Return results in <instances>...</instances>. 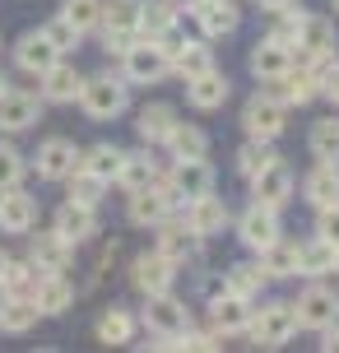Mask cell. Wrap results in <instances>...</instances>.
I'll list each match as a JSON object with an SVG mask.
<instances>
[{
    "instance_id": "1",
    "label": "cell",
    "mask_w": 339,
    "mask_h": 353,
    "mask_svg": "<svg viewBox=\"0 0 339 353\" xmlns=\"http://www.w3.org/2000/svg\"><path fill=\"white\" fill-rule=\"evenodd\" d=\"M74 103L84 107L89 121H116V117L125 112V103H130V93H125L121 79H112V74H93V79H84V88H79Z\"/></svg>"
},
{
    "instance_id": "2",
    "label": "cell",
    "mask_w": 339,
    "mask_h": 353,
    "mask_svg": "<svg viewBox=\"0 0 339 353\" xmlns=\"http://www.w3.org/2000/svg\"><path fill=\"white\" fill-rule=\"evenodd\" d=\"M163 191H167V200L172 205H191V200H200V195L214 191V168L205 159H177V168H172V176L167 181H158Z\"/></svg>"
},
{
    "instance_id": "3",
    "label": "cell",
    "mask_w": 339,
    "mask_h": 353,
    "mask_svg": "<svg viewBox=\"0 0 339 353\" xmlns=\"http://www.w3.org/2000/svg\"><path fill=\"white\" fill-rule=\"evenodd\" d=\"M293 47H298V56H302L307 70H316L321 61H330L335 56V23L321 14H302L298 19V33H293Z\"/></svg>"
},
{
    "instance_id": "4",
    "label": "cell",
    "mask_w": 339,
    "mask_h": 353,
    "mask_svg": "<svg viewBox=\"0 0 339 353\" xmlns=\"http://www.w3.org/2000/svg\"><path fill=\"white\" fill-rule=\"evenodd\" d=\"M247 330L260 349H284L288 339H293V330H298L293 302H269V307H260V316H251Z\"/></svg>"
},
{
    "instance_id": "5",
    "label": "cell",
    "mask_w": 339,
    "mask_h": 353,
    "mask_svg": "<svg viewBox=\"0 0 339 353\" xmlns=\"http://www.w3.org/2000/svg\"><path fill=\"white\" fill-rule=\"evenodd\" d=\"M121 56H125V79H130V84H158L163 74L172 70L167 52H163L154 37H140V42H130Z\"/></svg>"
},
{
    "instance_id": "6",
    "label": "cell",
    "mask_w": 339,
    "mask_h": 353,
    "mask_svg": "<svg viewBox=\"0 0 339 353\" xmlns=\"http://www.w3.org/2000/svg\"><path fill=\"white\" fill-rule=\"evenodd\" d=\"M284 117H288L284 103H274L269 93H256V98L242 107V130H247L251 140H279L284 125H288Z\"/></svg>"
},
{
    "instance_id": "7",
    "label": "cell",
    "mask_w": 339,
    "mask_h": 353,
    "mask_svg": "<svg viewBox=\"0 0 339 353\" xmlns=\"http://www.w3.org/2000/svg\"><path fill=\"white\" fill-rule=\"evenodd\" d=\"M293 316H298L302 330H325V325H335L339 321V293L325 288V283H311L302 298L293 302Z\"/></svg>"
},
{
    "instance_id": "8",
    "label": "cell",
    "mask_w": 339,
    "mask_h": 353,
    "mask_svg": "<svg viewBox=\"0 0 339 353\" xmlns=\"http://www.w3.org/2000/svg\"><path fill=\"white\" fill-rule=\"evenodd\" d=\"M144 325L158 339H177V335L191 330V312H186V302H177L172 293H154L149 307H144Z\"/></svg>"
},
{
    "instance_id": "9",
    "label": "cell",
    "mask_w": 339,
    "mask_h": 353,
    "mask_svg": "<svg viewBox=\"0 0 339 353\" xmlns=\"http://www.w3.org/2000/svg\"><path fill=\"white\" fill-rule=\"evenodd\" d=\"M251 195H256V205H265V210H284L288 200H293V168L288 163H265L260 172L251 176Z\"/></svg>"
},
{
    "instance_id": "10",
    "label": "cell",
    "mask_w": 339,
    "mask_h": 353,
    "mask_svg": "<svg viewBox=\"0 0 339 353\" xmlns=\"http://www.w3.org/2000/svg\"><path fill=\"white\" fill-rule=\"evenodd\" d=\"M265 93L269 98H274V103H284V107H302V103H311V98H316V70H293V65H288L284 74H274V79H265Z\"/></svg>"
},
{
    "instance_id": "11",
    "label": "cell",
    "mask_w": 339,
    "mask_h": 353,
    "mask_svg": "<svg viewBox=\"0 0 339 353\" xmlns=\"http://www.w3.org/2000/svg\"><path fill=\"white\" fill-rule=\"evenodd\" d=\"M74 168H79V149L65 135H52V140L37 149V176L42 181H65Z\"/></svg>"
},
{
    "instance_id": "12",
    "label": "cell",
    "mask_w": 339,
    "mask_h": 353,
    "mask_svg": "<svg viewBox=\"0 0 339 353\" xmlns=\"http://www.w3.org/2000/svg\"><path fill=\"white\" fill-rule=\"evenodd\" d=\"M167 214H172V200L163 191L158 181H149L140 191H130V223H140V228H158L167 223Z\"/></svg>"
},
{
    "instance_id": "13",
    "label": "cell",
    "mask_w": 339,
    "mask_h": 353,
    "mask_svg": "<svg viewBox=\"0 0 339 353\" xmlns=\"http://www.w3.org/2000/svg\"><path fill=\"white\" fill-rule=\"evenodd\" d=\"M237 237L242 247L251 251H265L274 237H279V210H265V205H251L242 219H237Z\"/></svg>"
},
{
    "instance_id": "14",
    "label": "cell",
    "mask_w": 339,
    "mask_h": 353,
    "mask_svg": "<svg viewBox=\"0 0 339 353\" xmlns=\"http://www.w3.org/2000/svg\"><path fill=\"white\" fill-rule=\"evenodd\" d=\"M130 279H135V288H140L144 298H154V293H172V279H177V265L167 261V256H140L135 261V270H130Z\"/></svg>"
},
{
    "instance_id": "15",
    "label": "cell",
    "mask_w": 339,
    "mask_h": 353,
    "mask_svg": "<svg viewBox=\"0 0 339 353\" xmlns=\"http://www.w3.org/2000/svg\"><path fill=\"white\" fill-rule=\"evenodd\" d=\"M37 117H42V98L37 93H14V88H5L0 93V130H28V125H37Z\"/></svg>"
},
{
    "instance_id": "16",
    "label": "cell",
    "mask_w": 339,
    "mask_h": 353,
    "mask_svg": "<svg viewBox=\"0 0 339 353\" xmlns=\"http://www.w3.org/2000/svg\"><path fill=\"white\" fill-rule=\"evenodd\" d=\"M37 219V200L19 186H5L0 191V232H28Z\"/></svg>"
},
{
    "instance_id": "17",
    "label": "cell",
    "mask_w": 339,
    "mask_h": 353,
    "mask_svg": "<svg viewBox=\"0 0 339 353\" xmlns=\"http://www.w3.org/2000/svg\"><path fill=\"white\" fill-rule=\"evenodd\" d=\"M191 10H196V23L205 28V37H228L242 23L232 0H191Z\"/></svg>"
},
{
    "instance_id": "18",
    "label": "cell",
    "mask_w": 339,
    "mask_h": 353,
    "mask_svg": "<svg viewBox=\"0 0 339 353\" xmlns=\"http://www.w3.org/2000/svg\"><path fill=\"white\" fill-rule=\"evenodd\" d=\"M247 321H251V302L228 293V288L209 302V325H214V335H237V330H247Z\"/></svg>"
},
{
    "instance_id": "19",
    "label": "cell",
    "mask_w": 339,
    "mask_h": 353,
    "mask_svg": "<svg viewBox=\"0 0 339 353\" xmlns=\"http://www.w3.org/2000/svg\"><path fill=\"white\" fill-rule=\"evenodd\" d=\"M223 223H228V205L214 191L186 205V228L196 232V237H214V232H223Z\"/></svg>"
},
{
    "instance_id": "20",
    "label": "cell",
    "mask_w": 339,
    "mask_h": 353,
    "mask_svg": "<svg viewBox=\"0 0 339 353\" xmlns=\"http://www.w3.org/2000/svg\"><path fill=\"white\" fill-rule=\"evenodd\" d=\"M70 256H74V242H65L61 232H37L33 237V251H28V261L37 265V270H47V274H61L65 265H70Z\"/></svg>"
},
{
    "instance_id": "21",
    "label": "cell",
    "mask_w": 339,
    "mask_h": 353,
    "mask_svg": "<svg viewBox=\"0 0 339 353\" xmlns=\"http://www.w3.org/2000/svg\"><path fill=\"white\" fill-rule=\"evenodd\" d=\"M288 65H293V47L279 42V37H265V42H256V47H251V74H256L260 84L274 79V74H284Z\"/></svg>"
},
{
    "instance_id": "22",
    "label": "cell",
    "mask_w": 339,
    "mask_h": 353,
    "mask_svg": "<svg viewBox=\"0 0 339 353\" xmlns=\"http://www.w3.org/2000/svg\"><path fill=\"white\" fill-rule=\"evenodd\" d=\"M14 61H19V65H23L28 74H42V70H52L56 61H61V52L52 47V37L37 28V33H23V37H19Z\"/></svg>"
},
{
    "instance_id": "23",
    "label": "cell",
    "mask_w": 339,
    "mask_h": 353,
    "mask_svg": "<svg viewBox=\"0 0 339 353\" xmlns=\"http://www.w3.org/2000/svg\"><path fill=\"white\" fill-rule=\"evenodd\" d=\"M37 79H42V98L47 103H74L79 88H84V74L74 70V65H65V61H56L52 70H42Z\"/></svg>"
},
{
    "instance_id": "24",
    "label": "cell",
    "mask_w": 339,
    "mask_h": 353,
    "mask_svg": "<svg viewBox=\"0 0 339 353\" xmlns=\"http://www.w3.org/2000/svg\"><path fill=\"white\" fill-rule=\"evenodd\" d=\"M186 98H191V107H200V112H214V107L228 103V79L218 70L191 74V79H186Z\"/></svg>"
},
{
    "instance_id": "25",
    "label": "cell",
    "mask_w": 339,
    "mask_h": 353,
    "mask_svg": "<svg viewBox=\"0 0 339 353\" xmlns=\"http://www.w3.org/2000/svg\"><path fill=\"white\" fill-rule=\"evenodd\" d=\"M98 28L103 33H116V37H135L140 33V0H103Z\"/></svg>"
},
{
    "instance_id": "26",
    "label": "cell",
    "mask_w": 339,
    "mask_h": 353,
    "mask_svg": "<svg viewBox=\"0 0 339 353\" xmlns=\"http://www.w3.org/2000/svg\"><path fill=\"white\" fill-rule=\"evenodd\" d=\"M37 316H42V312H37L33 298H23V293H5V298H0V330H5V335L33 330Z\"/></svg>"
},
{
    "instance_id": "27",
    "label": "cell",
    "mask_w": 339,
    "mask_h": 353,
    "mask_svg": "<svg viewBox=\"0 0 339 353\" xmlns=\"http://www.w3.org/2000/svg\"><path fill=\"white\" fill-rule=\"evenodd\" d=\"M302 191H307V200H311L316 210H325V205H339V163H325V159H321L311 172H307Z\"/></svg>"
},
{
    "instance_id": "28",
    "label": "cell",
    "mask_w": 339,
    "mask_h": 353,
    "mask_svg": "<svg viewBox=\"0 0 339 353\" xmlns=\"http://www.w3.org/2000/svg\"><path fill=\"white\" fill-rule=\"evenodd\" d=\"M56 232H61L65 242H89L93 232H98V219H93L89 205H74V200H65V205L56 210Z\"/></svg>"
},
{
    "instance_id": "29",
    "label": "cell",
    "mask_w": 339,
    "mask_h": 353,
    "mask_svg": "<svg viewBox=\"0 0 339 353\" xmlns=\"http://www.w3.org/2000/svg\"><path fill=\"white\" fill-rule=\"evenodd\" d=\"M196 251H200V237L186 228V223H167V228L158 232V256H167L172 265H186Z\"/></svg>"
},
{
    "instance_id": "30",
    "label": "cell",
    "mask_w": 339,
    "mask_h": 353,
    "mask_svg": "<svg viewBox=\"0 0 339 353\" xmlns=\"http://www.w3.org/2000/svg\"><path fill=\"white\" fill-rule=\"evenodd\" d=\"M33 302H37L42 316H61V312L74 302V288L61 279V274H42V283L33 288Z\"/></svg>"
},
{
    "instance_id": "31",
    "label": "cell",
    "mask_w": 339,
    "mask_h": 353,
    "mask_svg": "<svg viewBox=\"0 0 339 353\" xmlns=\"http://www.w3.org/2000/svg\"><path fill=\"white\" fill-rule=\"evenodd\" d=\"M116 181L125 191H140L149 181H158V163L149 159V149H135V154H121V168H116Z\"/></svg>"
},
{
    "instance_id": "32",
    "label": "cell",
    "mask_w": 339,
    "mask_h": 353,
    "mask_svg": "<svg viewBox=\"0 0 339 353\" xmlns=\"http://www.w3.org/2000/svg\"><path fill=\"white\" fill-rule=\"evenodd\" d=\"M260 270H265V279H293V274H298V247L284 242V237H274V242L260 251Z\"/></svg>"
},
{
    "instance_id": "33",
    "label": "cell",
    "mask_w": 339,
    "mask_h": 353,
    "mask_svg": "<svg viewBox=\"0 0 339 353\" xmlns=\"http://www.w3.org/2000/svg\"><path fill=\"white\" fill-rule=\"evenodd\" d=\"M172 125H177V112H172L167 103H154V107H144V112H140L135 130H140V140H144V144H163Z\"/></svg>"
},
{
    "instance_id": "34",
    "label": "cell",
    "mask_w": 339,
    "mask_h": 353,
    "mask_svg": "<svg viewBox=\"0 0 339 353\" xmlns=\"http://www.w3.org/2000/svg\"><path fill=\"white\" fill-rule=\"evenodd\" d=\"M335 256H339V251L330 247L325 237H316V242L298 247V274H307V279H321V274H330V270H335Z\"/></svg>"
},
{
    "instance_id": "35",
    "label": "cell",
    "mask_w": 339,
    "mask_h": 353,
    "mask_svg": "<svg viewBox=\"0 0 339 353\" xmlns=\"http://www.w3.org/2000/svg\"><path fill=\"white\" fill-rule=\"evenodd\" d=\"M167 149H172V159H205V149H209V140H205V130L200 125H172L167 130Z\"/></svg>"
},
{
    "instance_id": "36",
    "label": "cell",
    "mask_w": 339,
    "mask_h": 353,
    "mask_svg": "<svg viewBox=\"0 0 339 353\" xmlns=\"http://www.w3.org/2000/svg\"><path fill=\"white\" fill-rule=\"evenodd\" d=\"M172 70H177L181 79H191V74L214 70V52H209L205 42H181V47H177V56H172Z\"/></svg>"
},
{
    "instance_id": "37",
    "label": "cell",
    "mask_w": 339,
    "mask_h": 353,
    "mask_svg": "<svg viewBox=\"0 0 339 353\" xmlns=\"http://www.w3.org/2000/svg\"><path fill=\"white\" fill-rule=\"evenodd\" d=\"M223 288L237 293V298H260V288H265V270L260 265H232L228 274H223Z\"/></svg>"
},
{
    "instance_id": "38",
    "label": "cell",
    "mask_w": 339,
    "mask_h": 353,
    "mask_svg": "<svg viewBox=\"0 0 339 353\" xmlns=\"http://www.w3.org/2000/svg\"><path fill=\"white\" fill-rule=\"evenodd\" d=\"M79 168L103 181H116V168H121V149L116 144H93L89 154H79Z\"/></svg>"
},
{
    "instance_id": "39",
    "label": "cell",
    "mask_w": 339,
    "mask_h": 353,
    "mask_svg": "<svg viewBox=\"0 0 339 353\" xmlns=\"http://www.w3.org/2000/svg\"><path fill=\"white\" fill-rule=\"evenodd\" d=\"M177 23V10L167 0H140V33L144 37H158Z\"/></svg>"
},
{
    "instance_id": "40",
    "label": "cell",
    "mask_w": 339,
    "mask_h": 353,
    "mask_svg": "<svg viewBox=\"0 0 339 353\" xmlns=\"http://www.w3.org/2000/svg\"><path fill=\"white\" fill-rule=\"evenodd\" d=\"M65 181H70V200H74V205H89V210H98V205H103V191H107V181H103V176L74 168Z\"/></svg>"
},
{
    "instance_id": "41",
    "label": "cell",
    "mask_w": 339,
    "mask_h": 353,
    "mask_svg": "<svg viewBox=\"0 0 339 353\" xmlns=\"http://www.w3.org/2000/svg\"><path fill=\"white\" fill-rule=\"evenodd\" d=\"M42 274H47V270H37L33 261H10L0 283H5V293H23V298H33V288L42 283Z\"/></svg>"
},
{
    "instance_id": "42",
    "label": "cell",
    "mask_w": 339,
    "mask_h": 353,
    "mask_svg": "<svg viewBox=\"0 0 339 353\" xmlns=\"http://www.w3.org/2000/svg\"><path fill=\"white\" fill-rule=\"evenodd\" d=\"M311 154L325 163H339V117H325L311 125Z\"/></svg>"
},
{
    "instance_id": "43",
    "label": "cell",
    "mask_w": 339,
    "mask_h": 353,
    "mask_svg": "<svg viewBox=\"0 0 339 353\" xmlns=\"http://www.w3.org/2000/svg\"><path fill=\"white\" fill-rule=\"evenodd\" d=\"M130 335H135V316L121 312V307H112L107 316L98 321V339L103 344H130Z\"/></svg>"
},
{
    "instance_id": "44",
    "label": "cell",
    "mask_w": 339,
    "mask_h": 353,
    "mask_svg": "<svg viewBox=\"0 0 339 353\" xmlns=\"http://www.w3.org/2000/svg\"><path fill=\"white\" fill-rule=\"evenodd\" d=\"M98 14H103V0H65V5H61V19L74 23L79 33L98 28Z\"/></svg>"
},
{
    "instance_id": "45",
    "label": "cell",
    "mask_w": 339,
    "mask_h": 353,
    "mask_svg": "<svg viewBox=\"0 0 339 353\" xmlns=\"http://www.w3.org/2000/svg\"><path fill=\"white\" fill-rule=\"evenodd\" d=\"M274 159H279V154L269 149V140H251V144H242V149H237V172H242V176H256L265 163H274Z\"/></svg>"
},
{
    "instance_id": "46",
    "label": "cell",
    "mask_w": 339,
    "mask_h": 353,
    "mask_svg": "<svg viewBox=\"0 0 339 353\" xmlns=\"http://www.w3.org/2000/svg\"><path fill=\"white\" fill-rule=\"evenodd\" d=\"M19 176H23V154L10 140H0V191L5 186H19Z\"/></svg>"
},
{
    "instance_id": "47",
    "label": "cell",
    "mask_w": 339,
    "mask_h": 353,
    "mask_svg": "<svg viewBox=\"0 0 339 353\" xmlns=\"http://www.w3.org/2000/svg\"><path fill=\"white\" fill-rule=\"evenodd\" d=\"M316 93H325V98L339 107V56H330V61L316 65Z\"/></svg>"
},
{
    "instance_id": "48",
    "label": "cell",
    "mask_w": 339,
    "mask_h": 353,
    "mask_svg": "<svg viewBox=\"0 0 339 353\" xmlns=\"http://www.w3.org/2000/svg\"><path fill=\"white\" fill-rule=\"evenodd\" d=\"M42 33L52 37V47L56 52H70V47H79V28H74V23H65V19H52V23H47V28H42Z\"/></svg>"
},
{
    "instance_id": "49",
    "label": "cell",
    "mask_w": 339,
    "mask_h": 353,
    "mask_svg": "<svg viewBox=\"0 0 339 353\" xmlns=\"http://www.w3.org/2000/svg\"><path fill=\"white\" fill-rule=\"evenodd\" d=\"M316 237H325V242L339 251V205H325L321 210V219H316Z\"/></svg>"
},
{
    "instance_id": "50",
    "label": "cell",
    "mask_w": 339,
    "mask_h": 353,
    "mask_svg": "<svg viewBox=\"0 0 339 353\" xmlns=\"http://www.w3.org/2000/svg\"><path fill=\"white\" fill-rule=\"evenodd\" d=\"M298 19H302V14H279V19H274V28H269V37H279V42H288V47H293V33H298Z\"/></svg>"
},
{
    "instance_id": "51",
    "label": "cell",
    "mask_w": 339,
    "mask_h": 353,
    "mask_svg": "<svg viewBox=\"0 0 339 353\" xmlns=\"http://www.w3.org/2000/svg\"><path fill=\"white\" fill-rule=\"evenodd\" d=\"M321 335H325V339H321V349H325V353H335V349H339V321H335V325H325Z\"/></svg>"
},
{
    "instance_id": "52",
    "label": "cell",
    "mask_w": 339,
    "mask_h": 353,
    "mask_svg": "<svg viewBox=\"0 0 339 353\" xmlns=\"http://www.w3.org/2000/svg\"><path fill=\"white\" fill-rule=\"evenodd\" d=\"M256 5H265V10H288L293 0H256Z\"/></svg>"
},
{
    "instance_id": "53",
    "label": "cell",
    "mask_w": 339,
    "mask_h": 353,
    "mask_svg": "<svg viewBox=\"0 0 339 353\" xmlns=\"http://www.w3.org/2000/svg\"><path fill=\"white\" fill-rule=\"evenodd\" d=\"M5 265H10V256H5V251H0V279H5Z\"/></svg>"
},
{
    "instance_id": "54",
    "label": "cell",
    "mask_w": 339,
    "mask_h": 353,
    "mask_svg": "<svg viewBox=\"0 0 339 353\" xmlns=\"http://www.w3.org/2000/svg\"><path fill=\"white\" fill-rule=\"evenodd\" d=\"M5 88H10V79H5V70H0V93H5Z\"/></svg>"
},
{
    "instance_id": "55",
    "label": "cell",
    "mask_w": 339,
    "mask_h": 353,
    "mask_svg": "<svg viewBox=\"0 0 339 353\" xmlns=\"http://www.w3.org/2000/svg\"><path fill=\"white\" fill-rule=\"evenodd\" d=\"M335 10H339V0H335Z\"/></svg>"
},
{
    "instance_id": "56",
    "label": "cell",
    "mask_w": 339,
    "mask_h": 353,
    "mask_svg": "<svg viewBox=\"0 0 339 353\" xmlns=\"http://www.w3.org/2000/svg\"><path fill=\"white\" fill-rule=\"evenodd\" d=\"M186 5H191V0H186Z\"/></svg>"
}]
</instances>
